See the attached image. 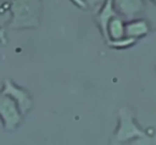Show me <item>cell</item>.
Listing matches in <instances>:
<instances>
[{
  "label": "cell",
  "instance_id": "5b68a950",
  "mask_svg": "<svg viewBox=\"0 0 156 145\" xmlns=\"http://www.w3.org/2000/svg\"><path fill=\"white\" fill-rule=\"evenodd\" d=\"M0 43L5 44L7 43V35H5V28L0 27Z\"/></svg>",
  "mask_w": 156,
  "mask_h": 145
},
{
  "label": "cell",
  "instance_id": "6da1fadb",
  "mask_svg": "<svg viewBox=\"0 0 156 145\" xmlns=\"http://www.w3.org/2000/svg\"><path fill=\"white\" fill-rule=\"evenodd\" d=\"M37 0H12L10 28H29L37 25Z\"/></svg>",
  "mask_w": 156,
  "mask_h": 145
},
{
  "label": "cell",
  "instance_id": "3957f363",
  "mask_svg": "<svg viewBox=\"0 0 156 145\" xmlns=\"http://www.w3.org/2000/svg\"><path fill=\"white\" fill-rule=\"evenodd\" d=\"M1 92L9 95L14 102L17 104L20 113L25 114L31 107V99L29 97L28 93L24 89L17 87L15 83L10 79H5L3 82V87Z\"/></svg>",
  "mask_w": 156,
  "mask_h": 145
},
{
  "label": "cell",
  "instance_id": "277c9868",
  "mask_svg": "<svg viewBox=\"0 0 156 145\" xmlns=\"http://www.w3.org/2000/svg\"><path fill=\"white\" fill-rule=\"evenodd\" d=\"M10 18H11L10 3L0 1V27H2L5 22H9Z\"/></svg>",
  "mask_w": 156,
  "mask_h": 145
},
{
  "label": "cell",
  "instance_id": "7a4b0ae2",
  "mask_svg": "<svg viewBox=\"0 0 156 145\" xmlns=\"http://www.w3.org/2000/svg\"><path fill=\"white\" fill-rule=\"evenodd\" d=\"M17 104L9 95L0 91V119L7 131H13L22 121Z\"/></svg>",
  "mask_w": 156,
  "mask_h": 145
}]
</instances>
